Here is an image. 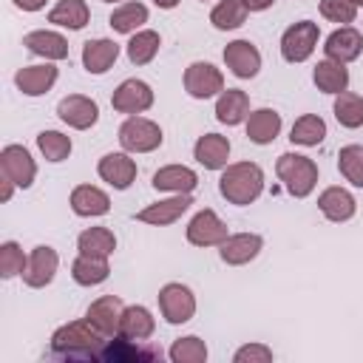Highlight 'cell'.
<instances>
[{"label":"cell","instance_id":"cell-25","mask_svg":"<svg viewBox=\"0 0 363 363\" xmlns=\"http://www.w3.org/2000/svg\"><path fill=\"white\" fill-rule=\"evenodd\" d=\"M250 116V96L241 88H227L218 94L216 102V119L224 125H241Z\"/></svg>","mask_w":363,"mask_h":363},{"label":"cell","instance_id":"cell-27","mask_svg":"<svg viewBox=\"0 0 363 363\" xmlns=\"http://www.w3.org/2000/svg\"><path fill=\"white\" fill-rule=\"evenodd\" d=\"M71 210L77 216H105L111 210V199L94 184H79L71 190Z\"/></svg>","mask_w":363,"mask_h":363},{"label":"cell","instance_id":"cell-28","mask_svg":"<svg viewBox=\"0 0 363 363\" xmlns=\"http://www.w3.org/2000/svg\"><path fill=\"white\" fill-rule=\"evenodd\" d=\"M199 184V176L184 164H167L153 173V187L167 193H190Z\"/></svg>","mask_w":363,"mask_h":363},{"label":"cell","instance_id":"cell-8","mask_svg":"<svg viewBox=\"0 0 363 363\" xmlns=\"http://www.w3.org/2000/svg\"><path fill=\"white\" fill-rule=\"evenodd\" d=\"M184 91L193 99H210V96L224 91V77L210 62H193L184 71Z\"/></svg>","mask_w":363,"mask_h":363},{"label":"cell","instance_id":"cell-46","mask_svg":"<svg viewBox=\"0 0 363 363\" xmlns=\"http://www.w3.org/2000/svg\"><path fill=\"white\" fill-rule=\"evenodd\" d=\"M14 187H17V184H14L9 176H3V193H0V199H3V201H9V199H11V193H14Z\"/></svg>","mask_w":363,"mask_h":363},{"label":"cell","instance_id":"cell-13","mask_svg":"<svg viewBox=\"0 0 363 363\" xmlns=\"http://www.w3.org/2000/svg\"><path fill=\"white\" fill-rule=\"evenodd\" d=\"M122 312H125V306H122V301H119L116 295H102V298H96V301L88 306L85 320H88L91 326H96L105 337H111V335H119Z\"/></svg>","mask_w":363,"mask_h":363},{"label":"cell","instance_id":"cell-37","mask_svg":"<svg viewBox=\"0 0 363 363\" xmlns=\"http://www.w3.org/2000/svg\"><path fill=\"white\" fill-rule=\"evenodd\" d=\"M159 45H162V40H159L156 31H150V28L136 31V34L130 37V43H128V60H130L133 65H145V62H150V60L156 57Z\"/></svg>","mask_w":363,"mask_h":363},{"label":"cell","instance_id":"cell-44","mask_svg":"<svg viewBox=\"0 0 363 363\" xmlns=\"http://www.w3.org/2000/svg\"><path fill=\"white\" fill-rule=\"evenodd\" d=\"M235 363H269L272 360V349H267L264 343H247L233 354Z\"/></svg>","mask_w":363,"mask_h":363},{"label":"cell","instance_id":"cell-49","mask_svg":"<svg viewBox=\"0 0 363 363\" xmlns=\"http://www.w3.org/2000/svg\"><path fill=\"white\" fill-rule=\"evenodd\" d=\"M349 3H354V6H363V0H349Z\"/></svg>","mask_w":363,"mask_h":363},{"label":"cell","instance_id":"cell-2","mask_svg":"<svg viewBox=\"0 0 363 363\" xmlns=\"http://www.w3.org/2000/svg\"><path fill=\"white\" fill-rule=\"evenodd\" d=\"M218 190L230 204H250L264 190V170L255 162L227 164L218 179Z\"/></svg>","mask_w":363,"mask_h":363},{"label":"cell","instance_id":"cell-14","mask_svg":"<svg viewBox=\"0 0 363 363\" xmlns=\"http://www.w3.org/2000/svg\"><path fill=\"white\" fill-rule=\"evenodd\" d=\"M323 51H326V60H335V62H343L346 65V62H352V60L360 57V51H363V34L357 28H352V26H340L337 31H332L326 37Z\"/></svg>","mask_w":363,"mask_h":363},{"label":"cell","instance_id":"cell-5","mask_svg":"<svg viewBox=\"0 0 363 363\" xmlns=\"http://www.w3.org/2000/svg\"><path fill=\"white\" fill-rule=\"evenodd\" d=\"M318 37H320V31H318V23H312V20H301L295 26H289L281 37V57L286 62L309 60L318 45Z\"/></svg>","mask_w":363,"mask_h":363},{"label":"cell","instance_id":"cell-50","mask_svg":"<svg viewBox=\"0 0 363 363\" xmlns=\"http://www.w3.org/2000/svg\"><path fill=\"white\" fill-rule=\"evenodd\" d=\"M105 3H119V0H105Z\"/></svg>","mask_w":363,"mask_h":363},{"label":"cell","instance_id":"cell-30","mask_svg":"<svg viewBox=\"0 0 363 363\" xmlns=\"http://www.w3.org/2000/svg\"><path fill=\"white\" fill-rule=\"evenodd\" d=\"M111 267H108V258H96V255H77L74 264H71V275L79 286H96L108 278Z\"/></svg>","mask_w":363,"mask_h":363},{"label":"cell","instance_id":"cell-24","mask_svg":"<svg viewBox=\"0 0 363 363\" xmlns=\"http://www.w3.org/2000/svg\"><path fill=\"white\" fill-rule=\"evenodd\" d=\"M318 207L320 213L329 218V221H349L357 210V201L349 190L343 187H326L320 196H318Z\"/></svg>","mask_w":363,"mask_h":363},{"label":"cell","instance_id":"cell-12","mask_svg":"<svg viewBox=\"0 0 363 363\" xmlns=\"http://www.w3.org/2000/svg\"><path fill=\"white\" fill-rule=\"evenodd\" d=\"M57 116H60L65 125H71V128H77V130H85V128L96 125V119H99V108H96V102L88 99V96H82V94H71V96H62V99H60V105H57Z\"/></svg>","mask_w":363,"mask_h":363},{"label":"cell","instance_id":"cell-29","mask_svg":"<svg viewBox=\"0 0 363 363\" xmlns=\"http://www.w3.org/2000/svg\"><path fill=\"white\" fill-rule=\"evenodd\" d=\"M315 85L323 91V94H343L349 88V71L343 62H335V60H320L315 65V74H312Z\"/></svg>","mask_w":363,"mask_h":363},{"label":"cell","instance_id":"cell-48","mask_svg":"<svg viewBox=\"0 0 363 363\" xmlns=\"http://www.w3.org/2000/svg\"><path fill=\"white\" fill-rule=\"evenodd\" d=\"M153 3H156L159 9H173V6L179 3V0H153Z\"/></svg>","mask_w":363,"mask_h":363},{"label":"cell","instance_id":"cell-33","mask_svg":"<svg viewBox=\"0 0 363 363\" xmlns=\"http://www.w3.org/2000/svg\"><path fill=\"white\" fill-rule=\"evenodd\" d=\"M91 11H88V3L85 0H60L51 11H48V23H57V26H65L71 31H79L85 23H88Z\"/></svg>","mask_w":363,"mask_h":363},{"label":"cell","instance_id":"cell-9","mask_svg":"<svg viewBox=\"0 0 363 363\" xmlns=\"http://www.w3.org/2000/svg\"><path fill=\"white\" fill-rule=\"evenodd\" d=\"M0 167H3V176H9L17 187H31L34 184V176H37V164L31 159V153L23 147V145H6L0 150Z\"/></svg>","mask_w":363,"mask_h":363},{"label":"cell","instance_id":"cell-45","mask_svg":"<svg viewBox=\"0 0 363 363\" xmlns=\"http://www.w3.org/2000/svg\"><path fill=\"white\" fill-rule=\"evenodd\" d=\"M14 6L23 11H40L45 6V0H14Z\"/></svg>","mask_w":363,"mask_h":363},{"label":"cell","instance_id":"cell-43","mask_svg":"<svg viewBox=\"0 0 363 363\" xmlns=\"http://www.w3.org/2000/svg\"><path fill=\"white\" fill-rule=\"evenodd\" d=\"M320 14L332 23H352L357 17V6L349 0H320Z\"/></svg>","mask_w":363,"mask_h":363},{"label":"cell","instance_id":"cell-40","mask_svg":"<svg viewBox=\"0 0 363 363\" xmlns=\"http://www.w3.org/2000/svg\"><path fill=\"white\" fill-rule=\"evenodd\" d=\"M337 167L354 187H363V145H346L337 153Z\"/></svg>","mask_w":363,"mask_h":363},{"label":"cell","instance_id":"cell-35","mask_svg":"<svg viewBox=\"0 0 363 363\" xmlns=\"http://www.w3.org/2000/svg\"><path fill=\"white\" fill-rule=\"evenodd\" d=\"M247 14H250L247 0H221V3L210 11V23H213L218 31H233V28L244 26Z\"/></svg>","mask_w":363,"mask_h":363},{"label":"cell","instance_id":"cell-41","mask_svg":"<svg viewBox=\"0 0 363 363\" xmlns=\"http://www.w3.org/2000/svg\"><path fill=\"white\" fill-rule=\"evenodd\" d=\"M37 147L48 162H62L71 153V139L65 133H60V130H43L37 136Z\"/></svg>","mask_w":363,"mask_h":363},{"label":"cell","instance_id":"cell-21","mask_svg":"<svg viewBox=\"0 0 363 363\" xmlns=\"http://www.w3.org/2000/svg\"><path fill=\"white\" fill-rule=\"evenodd\" d=\"M23 45H26L31 54L45 57V60H65V57H68V40H65L62 34H57V31H45V28L28 31V34L23 37Z\"/></svg>","mask_w":363,"mask_h":363},{"label":"cell","instance_id":"cell-20","mask_svg":"<svg viewBox=\"0 0 363 363\" xmlns=\"http://www.w3.org/2000/svg\"><path fill=\"white\" fill-rule=\"evenodd\" d=\"M193 156L207 170H221V167H227V159H230V142H227V136L204 133V136H199Z\"/></svg>","mask_w":363,"mask_h":363},{"label":"cell","instance_id":"cell-10","mask_svg":"<svg viewBox=\"0 0 363 363\" xmlns=\"http://www.w3.org/2000/svg\"><path fill=\"white\" fill-rule=\"evenodd\" d=\"M227 235H230V233H227V224H224V221L216 216V210H210V207L199 210V213L190 218V224H187V241L196 244V247H216V244H221Z\"/></svg>","mask_w":363,"mask_h":363},{"label":"cell","instance_id":"cell-42","mask_svg":"<svg viewBox=\"0 0 363 363\" xmlns=\"http://www.w3.org/2000/svg\"><path fill=\"white\" fill-rule=\"evenodd\" d=\"M26 264H28V258L23 255L20 244H14V241L0 244V275H3V278L23 275V272H26Z\"/></svg>","mask_w":363,"mask_h":363},{"label":"cell","instance_id":"cell-39","mask_svg":"<svg viewBox=\"0 0 363 363\" xmlns=\"http://www.w3.org/2000/svg\"><path fill=\"white\" fill-rule=\"evenodd\" d=\"M170 360L173 363H204L207 360V346L201 337L196 335H187V337H179L173 346H170Z\"/></svg>","mask_w":363,"mask_h":363},{"label":"cell","instance_id":"cell-16","mask_svg":"<svg viewBox=\"0 0 363 363\" xmlns=\"http://www.w3.org/2000/svg\"><path fill=\"white\" fill-rule=\"evenodd\" d=\"M57 264H60V258H57V252H54L51 247H34L31 255H28L23 281H26L28 286L40 289V286H45V284L54 281V275H57Z\"/></svg>","mask_w":363,"mask_h":363},{"label":"cell","instance_id":"cell-26","mask_svg":"<svg viewBox=\"0 0 363 363\" xmlns=\"http://www.w3.org/2000/svg\"><path fill=\"white\" fill-rule=\"evenodd\" d=\"M281 133V113L272 108H258L247 116V136L255 145H269Z\"/></svg>","mask_w":363,"mask_h":363},{"label":"cell","instance_id":"cell-1","mask_svg":"<svg viewBox=\"0 0 363 363\" xmlns=\"http://www.w3.org/2000/svg\"><path fill=\"white\" fill-rule=\"evenodd\" d=\"M105 346V335L88 320H71L51 337V352L65 360H96Z\"/></svg>","mask_w":363,"mask_h":363},{"label":"cell","instance_id":"cell-38","mask_svg":"<svg viewBox=\"0 0 363 363\" xmlns=\"http://www.w3.org/2000/svg\"><path fill=\"white\" fill-rule=\"evenodd\" d=\"M335 119L343 128H360L363 125V96L343 91L335 96Z\"/></svg>","mask_w":363,"mask_h":363},{"label":"cell","instance_id":"cell-18","mask_svg":"<svg viewBox=\"0 0 363 363\" xmlns=\"http://www.w3.org/2000/svg\"><path fill=\"white\" fill-rule=\"evenodd\" d=\"M96 170L116 190H128L130 182L136 179V162L128 153H108V156H102L99 164H96Z\"/></svg>","mask_w":363,"mask_h":363},{"label":"cell","instance_id":"cell-15","mask_svg":"<svg viewBox=\"0 0 363 363\" xmlns=\"http://www.w3.org/2000/svg\"><path fill=\"white\" fill-rule=\"evenodd\" d=\"M224 62L238 79H250L261 68V54L250 40H233L224 48Z\"/></svg>","mask_w":363,"mask_h":363},{"label":"cell","instance_id":"cell-4","mask_svg":"<svg viewBox=\"0 0 363 363\" xmlns=\"http://www.w3.org/2000/svg\"><path fill=\"white\" fill-rule=\"evenodd\" d=\"M119 145L128 153H150L162 145V128L145 116H130L119 128Z\"/></svg>","mask_w":363,"mask_h":363},{"label":"cell","instance_id":"cell-23","mask_svg":"<svg viewBox=\"0 0 363 363\" xmlns=\"http://www.w3.org/2000/svg\"><path fill=\"white\" fill-rule=\"evenodd\" d=\"M14 82L26 96H40V94L51 91V85L57 82V68L48 62L45 65H26L14 74Z\"/></svg>","mask_w":363,"mask_h":363},{"label":"cell","instance_id":"cell-3","mask_svg":"<svg viewBox=\"0 0 363 363\" xmlns=\"http://www.w3.org/2000/svg\"><path fill=\"white\" fill-rule=\"evenodd\" d=\"M275 173L295 199L309 196L318 184V164L301 153H281L275 162Z\"/></svg>","mask_w":363,"mask_h":363},{"label":"cell","instance_id":"cell-11","mask_svg":"<svg viewBox=\"0 0 363 363\" xmlns=\"http://www.w3.org/2000/svg\"><path fill=\"white\" fill-rule=\"evenodd\" d=\"M111 105H113V111H119V113H142V111H147V108L153 105V91H150V85L142 82V79H125V82L113 91Z\"/></svg>","mask_w":363,"mask_h":363},{"label":"cell","instance_id":"cell-47","mask_svg":"<svg viewBox=\"0 0 363 363\" xmlns=\"http://www.w3.org/2000/svg\"><path fill=\"white\" fill-rule=\"evenodd\" d=\"M275 0H247V6H250V11H264V9H269Z\"/></svg>","mask_w":363,"mask_h":363},{"label":"cell","instance_id":"cell-7","mask_svg":"<svg viewBox=\"0 0 363 363\" xmlns=\"http://www.w3.org/2000/svg\"><path fill=\"white\" fill-rule=\"evenodd\" d=\"M162 357V349L156 346H142V340H133V337H113L102 346L99 357L96 360H113V363H147V360H159Z\"/></svg>","mask_w":363,"mask_h":363},{"label":"cell","instance_id":"cell-6","mask_svg":"<svg viewBox=\"0 0 363 363\" xmlns=\"http://www.w3.org/2000/svg\"><path fill=\"white\" fill-rule=\"evenodd\" d=\"M159 309L167 323H187L196 315V298L184 284H164L159 289Z\"/></svg>","mask_w":363,"mask_h":363},{"label":"cell","instance_id":"cell-32","mask_svg":"<svg viewBox=\"0 0 363 363\" xmlns=\"http://www.w3.org/2000/svg\"><path fill=\"white\" fill-rule=\"evenodd\" d=\"M77 247L82 255H96V258H108L116 250V238L108 227H88L79 233Z\"/></svg>","mask_w":363,"mask_h":363},{"label":"cell","instance_id":"cell-19","mask_svg":"<svg viewBox=\"0 0 363 363\" xmlns=\"http://www.w3.org/2000/svg\"><path fill=\"white\" fill-rule=\"evenodd\" d=\"M218 247H221V261L238 267V264L252 261V258L261 252L264 241H261V235H255V233H235V235H227Z\"/></svg>","mask_w":363,"mask_h":363},{"label":"cell","instance_id":"cell-31","mask_svg":"<svg viewBox=\"0 0 363 363\" xmlns=\"http://www.w3.org/2000/svg\"><path fill=\"white\" fill-rule=\"evenodd\" d=\"M153 329H156V320L145 306H125L122 320H119V335L133 337V340H147Z\"/></svg>","mask_w":363,"mask_h":363},{"label":"cell","instance_id":"cell-17","mask_svg":"<svg viewBox=\"0 0 363 363\" xmlns=\"http://www.w3.org/2000/svg\"><path fill=\"white\" fill-rule=\"evenodd\" d=\"M190 204H193L190 193H176L173 199H164V201H156V204L139 210L136 218L145 221V224H153V227H164V224H173L176 218H182V213Z\"/></svg>","mask_w":363,"mask_h":363},{"label":"cell","instance_id":"cell-34","mask_svg":"<svg viewBox=\"0 0 363 363\" xmlns=\"http://www.w3.org/2000/svg\"><path fill=\"white\" fill-rule=\"evenodd\" d=\"M289 139H292L295 145L315 147V145H320V142L326 139V122H323L318 113H303V116L295 119Z\"/></svg>","mask_w":363,"mask_h":363},{"label":"cell","instance_id":"cell-22","mask_svg":"<svg viewBox=\"0 0 363 363\" xmlns=\"http://www.w3.org/2000/svg\"><path fill=\"white\" fill-rule=\"evenodd\" d=\"M116 57H119V45L113 40L99 37V40H88L82 45V65L88 74H105L116 62Z\"/></svg>","mask_w":363,"mask_h":363},{"label":"cell","instance_id":"cell-36","mask_svg":"<svg viewBox=\"0 0 363 363\" xmlns=\"http://www.w3.org/2000/svg\"><path fill=\"white\" fill-rule=\"evenodd\" d=\"M142 23H147V6L142 3H122L111 14V28L119 34H133Z\"/></svg>","mask_w":363,"mask_h":363}]
</instances>
